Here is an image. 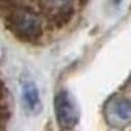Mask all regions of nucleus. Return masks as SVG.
Listing matches in <instances>:
<instances>
[{
  "label": "nucleus",
  "instance_id": "nucleus-3",
  "mask_svg": "<svg viewBox=\"0 0 131 131\" xmlns=\"http://www.w3.org/2000/svg\"><path fill=\"white\" fill-rule=\"evenodd\" d=\"M74 0H40L43 11L56 23L69 19L73 11Z\"/></svg>",
  "mask_w": 131,
  "mask_h": 131
},
{
  "label": "nucleus",
  "instance_id": "nucleus-2",
  "mask_svg": "<svg viewBox=\"0 0 131 131\" xmlns=\"http://www.w3.org/2000/svg\"><path fill=\"white\" fill-rule=\"evenodd\" d=\"M54 112L57 123L63 129L74 128L79 121V110L73 96L66 90L59 91L54 98Z\"/></svg>",
  "mask_w": 131,
  "mask_h": 131
},
{
  "label": "nucleus",
  "instance_id": "nucleus-1",
  "mask_svg": "<svg viewBox=\"0 0 131 131\" xmlns=\"http://www.w3.org/2000/svg\"><path fill=\"white\" fill-rule=\"evenodd\" d=\"M7 28L16 37L34 40L42 34V21L39 15L28 8H17L11 11L6 20Z\"/></svg>",
  "mask_w": 131,
  "mask_h": 131
},
{
  "label": "nucleus",
  "instance_id": "nucleus-5",
  "mask_svg": "<svg viewBox=\"0 0 131 131\" xmlns=\"http://www.w3.org/2000/svg\"><path fill=\"white\" fill-rule=\"evenodd\" d=\"M115 114L122 121L131 120V101L128 99L117 100L114 106Z\"/></svg>",
  "mask_w": 131,
  "mask_h": 131
},
{
  "label": "nucleus",
  "instance_id": "nucleus-6",
  "mask_svg": "<svg viewBox=\"0 0 131 131\" xmlns=\"http://www.w3.org/2000/svg\"><path fill=\"white\" fill-rule=\"evenodd\" d=\"M15 0H0V6H5L8 4H11Z\"/></svg>",
  "mask_w": 131,
  "mask_h": 131
},
{
  "label": "nucleus",
  "instance_id": "nucleus-4",
  "mask_svg": "<svg viewBox=\"0 0 131 131\" xmlns=\"http://www.w3.org/2000/svg\"><path fill=\"white\" fill-rule=\"evenodd\" d=\"M21 95H23V102L26 110L32 113H36L40 110L41 102H40L39 92L36 85L33 82H26L23 85Z\"/></svg>",
  "mask_w": 131,
  "mask_h": 131
}]
</instances>
